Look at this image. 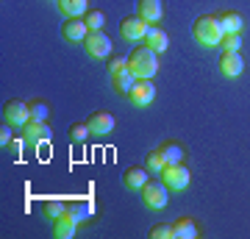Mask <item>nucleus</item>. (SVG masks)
Instances as JSON below:
<instances>
[{
  "label": "nucleus",
  "instance_id": "5",
  "mask_svg": "<svg viewBox=\"0 0 250 239\" xmlns=\"http://www.w3.org/2000/svg\"><path fill=\"white\" fill-rule=\"evenodd\" d=\"M161 181L170 186V189H175V192H184L192 184V173H189L187 164H167L164 173H161Z\"/></svg>",
  "mask_w": 250,
  "mask_h": 239
},
{
  "label": "nucleus",
  "instance_id": "18",
  "mask_svg": "<svg viewBox=\"0 0 250 239\" xmlns=\"http://www.w3.org/2000/svg\"><path fill=\"white\" fill-rule=\"evenodd\" d=\"M95 212V206L86 203V200H72V203H67V212H64V217H70L72 222H86L89 220V214Z\"/></svg>",
  "mask_w": 250,
  "mask_h": 239
},
{
  "label": "nucleus",
  "instance_id": "1",
  "mask_svg": "<svg viewBox=\"0 0 250 239\" xmlns=\"http://www.w3.org/2000/svg\"><path fill=\"white\" fill-rule=\"evenodd\" d=\"M128 67L136 72V78H153L161 67L159 53L153 47H147V44H136L134 53L128 56Z\"/></svg>",
  "mask_w": 250,
  "mask_h": 239
},
{
  "label": "nucleus",
  "instance_id": "14",
  "mask_svg": "<svg viewBox=\"0 0 250 239\" xmlns=\"http://www.w3.org/2000/svg\"><path fill=\"white\" fill-rule=\"evenodd\" d=\"M150 181V173L147 167H128L123 173V184L125 189H131V192H142V186Z\"/></svg>",
  "mask_w": 250,
  "mask_h": 239
},
{
  "label": "nucleus",
  "instance_id": "13",
  "mask_svg": "<svg viewBox=\"0 0 250 239\" xmlns=\"http://www.w3.org/2000/svg\"><path fill=\"white\" fill-rule=\"evenodd\" d=\"M86 34H89V25L83 22V17L67 20V22H64V28H62V36L67 39V42H81V44H83Z\"/></svg>",
  "mask_w": 250,
  "mask_h": 239
},
{
  "label": "nucleus",
  "instance_id": "27",
  "mask_svg": "<svg viewBox=\"0 0 250 239\" xmlns=\"http://www.w3.org/2000/svg\"><path fill=\"white\" fill-rule=\"evenodd\" d=\"M89 136H92V131H89V125H86V123L70 125V139H72V142H86Z\"/></svg>",
  "mask_w": 250,
  "mask_h": 239
},
{
  "label": "nucleus",
  "instance_id": "6",
  "mask_svg": "<svg viewBox=\"0 0 250 239\" xmlns=\"http://www.w3.org/2000/svg\"><path fill=\"white\" fill-rule=\"evenodd\" d=\"M111 39H108L103 31H89L86 39H83V50L92 56V59H108L111 56Z\"/></svg>",
  "mask_w": 250,
  "mask_h": 239
},
{
  "label": "nucleus",
  "instance_id": "9",
  "mask_svg": "<svg viewBox=\"0 0 250 239\" xmlns=\"http://www.w3.org/2000/svg\"><path fill=\"white\" fill-rule=\"evenodd\" d=\"M245 72V59L239 50H223L220 56V75L223 78H239Z\"/></svg>",
  "mask_w": 250,
  "mask_h": 239
},
{
  "label": "nucleus",
  "instance_id": "16",
  "mask_svg": "<svg viewBox=\"0 0 250 239\" xmlns=\"http://www.w3.org/2000/svg\"><path fill=\"white\" fill-rule=\"evenodd\" d=\"M200 237V228L192 217H178L172 220V239H197Z\"/></svg>",
  "mask_w": 250,
  "mask_h": 239
},
{
  "label": "nucleus",
  "instance_id": "28",
  "mask_svg": "<svg viewBox=\"0 0 250 239\" xmlns=\"http://www.w3.org/2000/svg\"><path fill=\"white\" fill-rule=\"evenodd\" d=\"M220 47H223V50H239L242 47V34H225Z\"/></svg>",
  "mask_w": 250,
  "mask_h": 239
},
{
  "label": "nucleus",
  "instance_id": "10",
  "mask_svg": "<svg viewBox=\"0 0 250 239\" xmlns=\"http://www.w3.org/2000/svg\"><path fill=\"white\" fill-rule=\"evenodd\" d=\"M22 136H25L28 145H45V142H50V136H53V128H50L47 123L31 120V123L22 128Z\"/></svg>",
  "mask_w": 250,
  "mask_h": 239
},
{
  "label": "nucleus",
  "instance_id": "20",
  "mask_svg": "<svg viewBox=\"0 0 250 239\" xmlns=\"http://www.w3.org/2000/svg\"><path fill=\"white\" fill-rule=\"evenodd\" d=\"M217 17H220L223 34H242V28H245V17H242L239 11H223V14H217Z\"/></svg>",
  "mask_w": 250,
  "mask_h": 239
},
{
  "label": "nucleus",
  "instance_id": "8",
  "mask_svg": "<svg viewBox=\"0 0 250 239\" xmlns=\"http://www.w3.org/2000/svg\"><path fill=\"white\" fill-rule=\"evenodd\" d=\"M128 100H131L136 109L150 106L153 100H156V84H153V78H139L136 81L134 89H131V95H128Z\"/></svg>",
  "mask_w": 250,
  "mask_h": 239
},
{
  "label": "nucleus",
  "instance_id": "22",
  "mask_svg": "<svg viewBox=\"0 0 250 239\" xmlns=\"http://www.w3.org/2000/svg\"><path fill=\"white\" fill-rule=\"evenodd\" d=\"M145 167H147L150 175H159L161 178V173H164V167H167V159H164L161 148H156V151H150L147 156H145Z\"/></svg>",
  "mask_w": 250,
  "mask_h": 239
},
{
  "label": "nucleus",
  "instance_id": "19",
  "mask_svg": "<svg viewBox=\"0 0 250 239\" xmlns=\"http://www.w3.org/2000/svg\"><path fill=\"white\" fill-rule=\"evenodd\" d=\"M56 6L67 20H72V17H83L89 11V0H56Z\"/></svg>",
  "mask_w": 250,
  "mask_h": 239
},
{
  "label": "nucleus",
  "instance_id": "7",
  "mask_svg": "<svg viewBox=\"0 0 250 239\" xmlns=\"http://www.w3.org/2000/svg\"><path fill=\"white\" fill-rule=\"evenodd\" d=\"M3 120L11 123L14 128H25L31 123V109L22 100H9V103H3Z\"/></svg>",
  "mask_w": 250,
  "mask_h": 239
},
{
  "label": "nucleus",
  "instance_id": "11",
  "mask_svg": "<svg viewBox=\"0 0 250 239\" xmlns=\"http://www.w3.org/2000/svg\"><path fill=\"white\" fill-rule=\"evenodd\" d=\"M136 14L142 20H147L150 25L164 20V0H139L136 3Z\"/></svg>",
  "mask_w": 250,
  "mask_h": 239
},
{
  "label": "nucleus",
  "instance_id": "12",
  "mask_svg": "<svg viewBox=\"0 0 250 239\" xmlns=\"http://www.w3.org/2000/svg\"><path fill=\"white\" fill-rule=\"evenodd\" d=\"M136 72L131 70V67H123V70H117V72H111V89L114 92H120V95H131V89H134V84H136Z\"/></svg>",
  "mask_w": 250,
  "mask_h": 239
},
{
  "label": "nucleus",
  "instance_id": "31",
  "mask_svg": "<svg viewBox=\"0 0 250 239\" xmlns=\"http://www.w3.org/2000/svg\"><path fill=\"white\" fill-rule=\"evenodd\" d=\"M123 67H128V59H123V56H114L108 62V72H117V70H123Z\"/></svg>",
  "mask_w": 250,
  "mask_h": 239
},
{
  "label": "nucleus",
  "instance_id": "3",
  "mask_svg": "<svg viewBox=\"0 0 250 239\" xmlns=\"http://www.w3.org/2000/svg\"><path fill=\"white\" fill-rule=\"evenodd\" d=\"M142 200L147 209L159 212V209H164V206L170 203V186L164 184V181H159V178H153V181H147L142 186Z\"/></svg>",
  "mask_w": 250,
  "mask_h": 239
},
{
  "label": "nucleus",
  "instance_id": "21",
  "mask_svg": "<svg viewBox=\"0 0 250 239\" xmlns=\"http://www.w3.org/2000/svg\"><path fill=\"white\" fill-rule=\"evenodd\" d=\"M161 153H164L167 164H184V159H187V148H184L181 142H175V139L164 142V145H161Z\"/></svg>",
  "mask_w": 250,
  "mask_h": 239
},
{
  "label": "nucleus",
  "instance_id": "4",
  "mask_svg": "<svg viewBox=\"0 0 250 239\" xmlns=\"http://www.w3.org/2000/svg\"><path fill=\"white\" fill-rule=\"evenodd\" d=\"M147 31H150V22H147V20H142L139 14H131V17H125L123 22H120V34H123L125 42L142 44L145 36H147Z\"/></svg>",
  "mask_w": 250,
  "mask_h": 239
},
{
  "label": "nucleus",
  "instance_id": "23",
  "mask_svg": "<svg viewBox=\"0 0 250 239\" xmlns=\"http://www.w3.org/2000/svg\"><path fill=\"white\" fill-rule=\"evenodd\" d=\"M53 234L59 239H72L78 234V222H72L70 217H59V220L53 222Z\"/></svg>",
  "mask_w": 250,
  "mask_h": 239
},
{
  "label": "nucleus",
  "instance_id": "2",
  "mask_svg": "<svg viewBox=\"0 0 250 239\" xmlns=\"http://www.w3.org/2000/svg\"><path fill=\"white\" fill-rule=\"evenodd\" d=\"M223 25H220V17L217 14H203V17L195 20V39L203 47H220L223 44Z\"/></svg>",
  "mask_w": 250,
  "mask_h": 239
},
{
  "label": "nucleus",
  "instance_id": "30",
  "mask_svg": "<svg viewBox=\"0 0 250 239\" xmlns=\"http://www.w3.org/2000/svg\"><path fill=\"white\" fill-rule=\"evenodd\" d=\"M153 239H172V222L170 225H156V228L150 231Z\"/></svg>",
  "mask_w": 250,
  "mask_h": 239
},
{
  "label": "nucleus",
  "instance_id": "24",
  "mask_svg": "<svg viewBox=\"0 0 250 239\" xmlns=\"http://www.w3.org/2000/svg\"><path fill=\"white\" fill-rule=\"evenodd\" d=\"M64 212H67V203H64V200H45V203H42V217L50 220V222L64 217Z\"/></svg>",
  "mask_w": 250,
  "mask_h": 239
},
{
  "label": "nucleus",
  "instance_id": "15",
  "mask_svg": "<svg viewBox=\"0 0 250 239\" xmlns=\"http://www.w3.org/2000/svg\"><path fill=\"white\" fill-rule=\"evenodd\" d=\"M86 125H89V131L95 133V136H106V133L114 131V117L108 114V111H92Z\"/></svg>",
  "mask_w": 250,
  "mask_h": 239
},
{
  "label": "nucleus",
  "instance_id": "17",
  "mask_svg": "<svg viewBox=\"0 0 250 239\" xmlns=\"http://www.w3.org/2000/svg\"><path fill=\"white\" fill-rule=\"evenodd\" d=\"M142 44L153 47L156 53H164V50L170 47V36H167V31H164V28L150 25V31H147V36H145V42H142Z\"/></svg>",
  "mask_w": 250,
  "mask_h": 239
},
{
  "label": "nucleus",
  "instance_id": "29",
  "mask_svg": "<svg viewBox=\"0 0 250 239\" xmlns=\"http://www.w3.org/2000/svg\"><path fill=\"white\" fill-rule=\"evenodd\" d=\"M11 128H14L11 123H3V125H0V145H3V148H9L11 139H14V131H11Z\"/></svg>",
  "mask_w": 250,
  "mask_h": 239
},
{
  "label": "nucleus",
  "instance_id": "26",
  "mask_svg": "<svg viewBox=\"0 0 250 239\" xmlns=\"http://www.w3.org/2000/svg\"><path fill=\"white\" fill-rule=\"evenodd\" d=\"M83 22L89 25V31H103V25H106V14L100 9H92L83 14Z\"/></svg>",
  "mask_w": 250,
  "mask_h": 239
},
{
  "label": "nucleus",
  "instance_id": "25",
  "mask_svg": "<svg viewBox=\"0 0 250 239\" xmlns=\"http://www.w3.org/2000/svg\"><path fill=\"white\" fill-rule=\"evenodd\" d=\"M28 109H31V120H39V123H47V117H50V103L42 98H36L28 103Z\"/></svg>",
  "mask_w": 250,
  "mask_h": 239
},
{
  "label": "nucleus",
  "instance_id": "32",
  "mask_svg": "<svg viewBox=\"0 0 250 239\" xmlns=\"http://www.w3.org/2000/svg\"><path fill=\"white\" fill-rule=\"evenodd\" d=\"M22 142H25V136H22V139H11V145H9L11 153H17L20 156V153H22Z\"/></svg>",
  "mask_w": 250,
  "mask_h": 239
}]
</instances>
